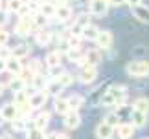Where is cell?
<instances>
[{
  "label": "cell",
  "instance_id": "cell-1",
  "mask_svg": "<svg viewBox=\"0 0 149 139\" xmlns=\"http://www.w3.org/2000/svg\"><path fill=\"white\" fill-rule=\"evenodd\" d=\"M125 92H127V86H123V84H114V86H111V88L103 94L101 104H103V106H114L120 97L125 95Z\"/></svg>",
  "mask_w": 149,
  "mask_h": 139
},
{
  "label": "cell",
  "instance_id": "cell-2",
  "mask_svg": "<svg viewBox=\"0 0 149 139\" xmlns=\"http://www.w3.org/2000/svg\"><path fill=\"white\" fill-rule=\"evenodd\" d=\"M125 70L133 77H147L149 75V61H133L127 64Z\"/></svg>",
  "mask_w": 149,
  "mask_h": 139
},
{
  "label": "cell",
  "instance_id": "cell-3",
  "mask_svg": "<svg viewBox=\"0 0 149 139\" xmlns=\"http://www.w3.org/2000/svg\"><path fill=\"white\" fill-rule=\"evenodd\" d=\"M31 30H35V24H33V19L28 15H22L20 20L17 22L15 26V33L19 35V37H26V35H30Z\"/></svg>",
  "mask_w": 149,
  "mask_h": 139
},
{
  "label": "cell",
  "instance_id": "cell-4",
  "mask_svg": "<svg viewBox=\"0 0 149 139\" xmlns=\"http://www.w3.org/2000/svg\"><path fill=\"white\" fill-rule=\"evenodd\" d=\"M48 97L50 95H48L46 90H35V94H31L30 99H28V104H30L31 110H39V108H42L44 104H46Z\"/></svg>",
  "mask_w": 149,
  "mask_h": 139
},
{
  "label": "cell",
  "instance_id": "cell-5",
  "mask_svg": "<svg viewBox=\"0 0 149 139\" xmlns=\"http://www.w3.org/2000/svg\"><path fill=\"white\" fill-rule=\"evenodd\" d=\"M63 123L68 130H76L81 126V115L77 114V110H68V112L63 115Z\"/></svg>",
  "mask_w": 149,
  "mask_h": 139
},
{
  "label": "cell",
  "instance_id": "cell-6",
  "mask_svg": "<svg viewBox=\"0 0 149 139\" xmlns=\"http://www.w3.org/2000/svg\"><path fill=\"white\" fill-rule=\"evenodd\" d=\"M96 77H98V68L96 66H88V64H85L81 68V73H79V81H81L83 84H90V83H94Z\"/></svg>",
  "mask_w": 149,
  "mask_h": 139
},
{
  "label": "cell",
  "instance_id": "cell-7",
  "mask_svg": "<svg viewBox=\"0 0 149 139\" xmlns=\"http://www.w3.org/2000/svg\"><path fill=\"white\" fill-rule=\"evenodd\" d=\"M88 9H90V13L96 15V17H105L107 11H109V2L107 0H90Z\"/></svg>",
  "mask_w": 149,
  "mask_h": 139
},
{
  "label": "cell",
  "instance_id": "cell-8",
  "mask_svg": "<svg viewBox=\"0 0 149 139\" xmlns=\"http://www.w3.org/2000/svg\"><path fill=\"white\" fill-rule=\"evenodd\" d=\"M114 132H116V136L120 139H133L136 128L133 126V123H120L116 128H114Z\"/></svg>",
  "mask_w": 149,
  "mask_h": 139
},
{
  "label": "cell",
  "instance_id": "cell-9",
  "mask_svg": "<svg viewBox=\"0 0 149 139\" xmlns=\"http://www.w3.org/2000/svg\"><path fill=\"white\" fill-rule=\"evenodd\" d=\"M0 115H2V119L4 121H13L19 117V108H17V104L15 103H8V104H4L2 108H0Z\"/></svg>",
  "mask_w": 149,
  "mask_h": 139
},
{
  "label": "cell",
  "instance_id": "cell-10",
  "mask_svg": "<svg viewBox=\"0 0 149 139\" xmlns=\"http://www.w3.org/2000/svg\"><path fill=\"white\" fill-rule=\"evenodd\" d=\"M114 136V126L107 125L105 121H101V123L96 126V137L98 139H111Z\"/></svg>",
  "mask_w": 149,
  "mask_h": 139
},
{
  "label": "cell",
  "instance_id": "cell-11",
  "mask_svg": "<svg viewBox=\"0 0 149 139\" xmlns=\"http://www.w3.org/2000/svg\"><path fill=\"white\" fill-rule=\"evenodd\" d=\"M61 62H63V53L59 50H52V51H48V55L44 57V64H46L48 68L61 66Z\"/></svg>",
  "mask_w": 149,
  "mask_h": 139
},
{
  "label": "cell",
  "instance_id": "cell-12",
  "mask_svg": "<svg viewBox=\"0 0 149 139\" xmlns=\"http://www.w3.org/2000/svg\"><path fill=\"white\" fill-rule=\"evenodd\" d=\"M96 44H98V48H103V50H109L112 46V33L111 31H100L98 37H96Z\"/></svg>",
  "mask_w": 149,
  "mask_h": 139
},
{
  "label": "cell",
  "instance_id": "cell-13",
  "mask_svg": "<svg viewBox=\"0 0 149 139\" xmlns=\"http://www.w3.org/2000/svg\"><path fill=\"white\" fill-rule=\"evenodd\" d=\"M131 123H133L134 128H144L147 125V114L140 112V110H133L131 112Z\"/></svg>",
  "mask_w": 149,
  "mask_h": 139
},
{
  "label": "cell",
  "instance_id": "cell-14",
  "mask_svg": "<svg viewBox=\"0 0 149 139\" xmlns=\"http://www.w3.org/2000/svg\"><path fill=\"white\" fill-rule=\"evenodd\" d=\"M50 119H52V114L50 112H39L35 117H33V126L35 128H41V130H44L48 126V123H50Z\"/></svg>",
  "mask_w": 149,
  "mask_h": 139
},
{
  "label": "cell",
  "instance_id": "cell-15",
  "mask_svg": "<svg viewBox=\"0 0 149 139\" xmlns=\"http://www.w3.org/2000/svg\"><path fill=\"white\" fill-rule=\"evenodd\" d=\"M55 17L59 19V22H68L72 19V8L68 4H59L55 9Z\"/></svg>",
  "mask_w": 149,
  "mask_h": 139
},
{
  "label": "cell",
  "instance_id": "cell-16",
  "mask_svg": "<svg viewBox=\"0 0 149 139\" xmlns=\"http://www.w3.org/2000/svg\"><path fill=\"white\" fill-rule=\"evenodd\" d=\"M24 66L20 64V59H15V57H9V59H6V72H9L11 75H19Z\"/></svg>",
  "mask_w": 149,
  "mask_h": 139
},
{
  "label": "cell",
  "instance_id": "cell-17",
  "mask_svg": "<svg viewBox=\"0 0 149 139\" xmlns=\"http://www.w3.org/2000/svg\"><path fill=\"white\" fill-rule=\"evenodd\" d=\"M83 57H85V64H88V66H98L100 62H101V51L96 50V48L94 50H88Z\"/></svg>",
  "mask_w": 149,
  "mask_h": 139
},
{
  "label": "cell",
  "instance_id": "cell-18",
  "mask_svg": "<svg viewBox=\"0 0 149 139\" xmlns=\"http://www.w3.org/2000/svg\"><path fill=\"white\" fill-rule=\"evenodd\" d=\"M133 15L136 17V20L149 24V8H146V6H133Z\"/></svg>",
  "mask_w": 149,
  "mask_h": 139
},
{
  "label": "cell",
  "instance_id": "cell-19",
  "mask_svg": "<svg viewBox=\"0 0 149 139\" xmlns=\"http://www.w3.org/2000/svg\"><path fill=\"white\" fill-rule=\"evenodd\" d=\"M52 39H54V33L48 31L46 28L39 30L37 35H35V40H37V44H39V46H48V44L52 42Z\"/></svg>",
  "mask_w": 149,
  "mask_h": 139
},
{
  "label": "cell",
  "instance_id": "cell-20",
  "mask_svg": "<svg viewBox=\"0 0 149 139\" xmlns=\"http://www.w3.org/2000/svg\"><path fill=\"white\" fill-rule=\"evenodd\" d=\"M98 33H100V30L94 24H87L81 28V39H85V40H96Z\"/></svg>",
  "mask_w": 149,
  "mask_h": 139
},
{
  "label": "cell",
  "instance_id": "cell-21",
  "mask_svg": "<svg viewBox=\"0 0 149 139\" xmlns=\"http://www.w3.org/2000/svg\"><path fill=\"white\" fill-rule=\"evenodd\" d=\"M68 110H70V106H68V101L63 99V97H55V101H54V112L59 114V115H65Z\"/></svg>",
  "mask_w": 149,
  "mask_h": 139
},
{
  "label": "cell",
  "instance_id": "cell-22",
  "mask_svg": "<svg viewBox=\"0 0 149 139\" xmlns=\"http://www.w3.org/2000/svg\"><path fill=\"white\" fill-rule=\"evenodd\" d=\"M30 51H31L30 46L20 44V46H17V48L11 50V57H15V59H24V57H30Z\"/></svg>",
  "mask_w": 149,
  "mask_h": 139
},
{
  "label": "cell",
  "instance_id": "cell-23",
  "mask_svg": "<svg viewBox=\"0 0 149 139\" xmlns=\"http://www.w3.org/2000/svg\"><path fill=\"white\" fill-rule=\"evenodd\" d=\"M44 90L48 92V95H55V97H59V94H61V92L65 90V88H63V86L57 83L55 79H50L48 83H46V88H44Z\"/></svg>",
  "mask_w": 149,
  "mask_h": 139
},
{
  "label": "cell",
  "instance_id": "cell-24",
  "mask_svg": "<svg viewBox=\"0 0 149 139\" xmlns=\"http://www.w3.org/2000/svg\"><path fill=\"white\" fill-rule=\"evenodd\" d=\"M33 24H35L37 30H42V28H46L48 26V17L46 15H42L41 11H37V13H33Z\"/></svg>",
  "mask_w": 149,
  "mask_h": 139
},
{
  "label": "cell",
  "instance_id": "cell-25",
  "mask_svg": "<svg viewBox=\"0 0 149 139\" xmlns=\"http://www.w3.org/2000/svg\"><path fill=\"white\" fill-rule=\"evenodd\" d=\"M68 106H70V110H79L83 106V103H85V97L83 95H77V94H74V95H70L68 97Z\"/></svg>",
  "mask_w": 149,
  "mask_h": 139
},
{
  "label": "cell",
  "instance_id": "cell-26",
  "mask_svg": "<svg viewBox=\"0 0 149 139\" xmlns=\"http://www.w3.org/2000/svg\"><path fill=\"white\" fill-rule=\"evenodd\" d=\"M66 57H68V61H72V62H77L79 61H83V53H81V48H68L66 50Z\"/></svg>",
  "mask_w": 149,
  "mask_h": 139
},
{
  "label": "cell",
  "instance_id": "cell-27",
  "mask_svg": "<svg viewBox=\"0 0 149 139\" xmlns=\"http://www.w3.org/2000/svg\"><path fill=\"white\" fill-rule=\"evenodd\" d=\"M133 108L140 110V112H144V114H149V99H147V97H138V99L134 101Z\"/></svg>",
  "mask_w": 149,
  "mask_h": 139
},
{
  "label": "cell",
  "instance_id": "cell-28",
  "mask_svg": "<svg viewBox=\"0 0 149 139\" xmlns=\"http://www.w3.org/2000/svg\"><path fill=\"white\" fill-rule=\"evenodd\" d=\"M28 99H30V95L26 94L24 90H20V92H15V104H17V108H20V106H26L28 104Z\"/></svg>",
  "mask_w": 149,
  "mask_h": 139
},
{
  "label": "cell",
  "instance_id": "cell-29",
  "mask_svg": "<svg viewBox=\"0 0 149 139\" xmlns=\"http://www.w3.org/2000/svg\"><path fill=\"white\" fill-rule=\"evenodd\" d=\"M46 83H48V81L44 79L41 73H35V75H33V79H31V86L35 90H44V88H46Z\"/></svg>",
  "mask_w": 149,
  "mask_h": 139
},
{
  "label": "cell",
  "instance_id": "cell-30",
  "mask_svg": "<svg viewBox=\"0 0 149 139\" xmlns=\"http://www.w3.org/2000/svg\"><path fill=\"white\" fill-rule=\"evenodd\" d=\"M9 88H11V92L15 94V92L24 90V88H26V83H24V81H22V79L19 77V75H17L15 79H11V81H9Z\"/></svg>",
  "mask_w": 149,
  "mask_h": 139
},
{
  "label": "cell",
  "instance_id": "cell-31",
  "mask_svg": "<svg viewBox=\"0 0 149 139\" xmlns=\"http://www.w3.org/2000/svg\"><path fill=\"white\" fill-rule=\"evenodd\" d=\"M55 9H57V6H54L52 2H44L41 8H39V11H41L42 15H46L48 19L50 17H55Z\"/></svg>",
  "mask_w": 149,
  "mask_h": 139
},
{
  "label": "cell",
  "instance_id": "cell-32",
  "mask_svg": "<svg viewBox=\"0 0 149 139\" xmlns=\"http://www.w3.org/2000/svg\"><path fill=\"white\" fill-rule=\"evenodd\" d=\"M81 35H72V33H68L66 35V46L68 48H79L81 46Z\"/></svg>",
  "mask_w": 149,
  "mask_h": 139
},
{
  "label": "cell",
  "instance_id": "cell-33",
  "mask_svg": "<svg viewBox=\"0 0 149 139\" xmlns=\"http://www.w3.org/2000/svg\"><path fill=\"white\" fill-rule=\"evenodd\" d=\"M55 81L63 86V88H66V86H70V84L74 83V77H72V75L68 73V72H61V75H59V77H57Z\"/></svg>",
  "mask_w": 149,
  "mask_h": 139
},
{
  "label": "cell",
  "instance_id": "cell-34",
  "mask_svg": "<svg viewBox=\"0 0 149 139\" xmlns=\"http://www.w3.org/2000/svg\"><path fill=\"white\" fill-rule=\"evenodd\" d=\"M26 139H46V134H44V130L41 128H30L28 130V134H26Z\"/></svg>",
  "mask_w": 149,
  "mask_h": 139
},
{
  "label": "cell",
  "instance_id": "cell-35",
  "mask_svg": "<svg viewBox=\"0 0 149 139\" xmlns=\"http://www.w3.org/2000/svg\"><path fill=\"white\" fill-rule=\"evenodd\" d=\"M22 8H24L22 0H8V11L9 13H20Z\"/></svg>",
  "mask_w": 149,
  "mask_h": 139
},
{
  "label": "cell",
  "instance_id": "cell-36",
  "mask_svg": "<svg viewBox=\"0 0 149 139\" xmlns=\"http://www.w3.org/2000/svg\"><path fill=\"white\" fill-rule=\"evenodd\" d=\"M103 121H105L107 125H111V126H114V128H116V126L120 125V115H118L116 112H109Z\"/></svg>",
  "mask_w": 149,
  "mask_h": 139
},
{
  "label": "cell",
  "instance_id": "cell-37",
  "mask_svg": "<svg viewBox=\"0 0 149 139\" xmlns=\"http://www.w3.org/2000/svg\"><path fill=\"white\" fill-rule=\"evenodd\" d=\"M28 70H30L31 73H41V70H42L41 61H39V59H33V61L30 62V66H28Z\"/></svg>",
  "mask_w": 149,
  "mask_h": 139
},
{
  "label": "cell",
  "instance_id": "cell-38",
  "mask_svg": "<svg viewBox=\"0 0 149 139\" xmlns=\"http://www.w3.org/2000/svg\"><path fill=\"white\" fill-rule=\"evenodd\" d=\"M61 72H63L61 66H52V68H48V75H50L52 79H57L61 75Z\"/></svg>",
  "mask_w": 149,
  "mask_h": 139
},
{
  "label": "cell",
  "instance_id": "cell-39",
  "mask_svg": "<svg viewBox=\"0 0 149 139\" xmlns=\"http://www.w3.org/2000/svg\"><path fill=\"white\" fill-rule=\"evenodd\" d=\"M11 57V50L8 48V46H0V59H9Z\"/></svg>",
  "mask_w": 149,
  "mask_h": 139
},
{
  "label": "cell",
  "instance_id": "cell-40",
  "mask_svg": "<svg viewBox=\"0 0 149 139\" xmlns=\"http://www.w3.org/2000/svg\"><path fill=\"white\" fill-rule=\"evenodd\" d=\"M8 40H9V35H8V31L0 28V46H6V44H8Z\"/></svg>",
  "mask_w": 149,
  "mask_h": 139
},
{
  "label": "cell",
  "instance_id": "cell-41",
  "mask_svg": "<svg viewBox=\"0 0 149 139\" xmlns=\"http://www.w3.org/2000/svg\"><path fill=\"white\" fill-rule=\"evenodd\" d=\"M8 13H9L8 9H6V11L0 9V28H2V26L6 24V22H8Z\"/></svg>",
  "mask_w": 149,
  "mask_h": 139
},
{
  "label": "cell",
  "instance_id": "cell-42",
  "mask_svg": "<svg viewBox=\"0 0 149 139\" xmlns=\"http://www.w3.org/2000/svg\"><path fill=\"white\" fill-rule=\"evenodd\" d=\"M109 2V6H122V4H125V0H107Z\"/></svg>",
  "mask_w": 149,
  "mask_h": 139
},
{
  "label": "cell",
  "instance_id": "cell-43",
  "mask_svg": "<svg viewBox=\"0 0 149 139\" xmlns=\"http://www.w3.org/2000/svg\"><path fill=\"white\" fill-rule=\"evenodd\" d=\"M125 2H127L131 8H133V6H138V4H140V0H125Z\"/></svg>",
  "mask_w": 149,
  "mask_h": 139
},
{
  "label": "cell",
  "instance_id": "cell-44",
  "mask_svg": "<svg viewBox=\"0 0 149 139\" xmlns=\"http://www.w3.org/2000/svg\"><path fill=\"white\" fill-rule=\"evenodd\" d=\"M4 70H6V61H4V59H0V73H2Z\"/></svg>",
  "mask_w": 149,
  "mask_h": 139
},
{
  "label": "cell",
  "instance_id": "cell-45",
  "mask_svg": "<svg viewBox=\"0 0 149 139\" xmlns=\"http://www.w3.org/2000/svg\"><path fill=\"white\" fill-rule=\"evenodd\" d=\"M0 139H15V137L9 136V134H2V136H0Z\"/></svg>",
  "mask_w": 149,
  "mask_h": 139
},
{
  "label": "cell",
  "instance_id": "cell-46",
  "mask_svg": "<svg viewBox=\"0 0 149 139\" xmlns=\"http://www.w3.org/2000/svg\"><path fill=\"white\" fill-rule=\"evenodd\" d=\"M46 139H57V132H54V134H48Z\"/></svg>",
  "mask_w": 149,
  "mask_h": 139
},
{
  "label": "cell",
  "instance_id": "cell-47",
  "mask_svg": "<svg viewBox=\"0 0 149 139\" xmlns=\"http://www.w3.org/2000/svg\"><path fill=\"white\" fill-rule=\"evenodd\" d=\"M4 95V84H0V97Z\"/></svg>",
  "mask_w": 149,
  "mask_h": 139
},
{
  "label": "cell",
  "instance_id": "cell-48",
  "mask_svg": "<svg viewBox=\"0 0 149 139\" xmlns=\"http://www.w3.org/2000/svg\"><path fill=\"white\" fill-rule=\"evenodd\" d=\"M57 2H59V4H68L70 0H57Z\"/></svg>",
  "mask_w": 149,
  "mask_h": 139
},
{
  "label": "cell",
  "instance_id": "cell-49",
  "mask_svg": "<svg viewBox=\"0 0 149 139\" xmlns=\"http://www.w3.org/2000/svg\"><path fill=\"white\" fill-rule=\"evenodd\" d=\"M4 123V119H2V115H0V125H2Z\"/></svg>",
  "mask_w": 149,
  "mask_h": 139
},
{
  "label": "cell",
  "instance_id": "cell-50",
  "mask_svg": "<svg viewBox=\"0 0 149 139\" xmlns=\"http://www.w3.org/2000/svg\"><path fill=\"white\" fill-rule=\"evenodd\" d=\"M44 2H52V0H44Z\"/></svg>",
  "mask_w": 149,
  "mask_h": 139
},
{
  "label": "cell",
  "instance_id": "cell-51",
  "mask_svg": "<svg viewBox=\"0 0 149 139\" xmlns=\"http://www.w3.org/2000/svg\"><path fill=\"white\" fill-rule=\"evenodd\" d=\"M0 4H2V0H0Z\"/></svg>",
  "mask_w": 149,
  "mask_h": 139
},
{
  "label": "cell",
  "instance_id": "cell-52",
  "mask_svg": "<svg viewBox=\"0 0 149 139\" xmlns=\"http://www.w3.org/2000/svg\"><path fill=\"white\" fill-rule=\"evenodd\" d=\"M147 139H149V137H147Z\"/></svg>",
  "mask_w": 149,
  "mask_h": 139
}]
</instances>
